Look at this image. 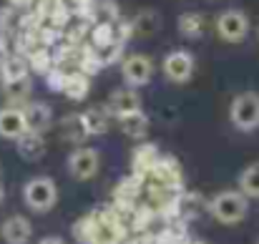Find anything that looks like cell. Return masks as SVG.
I'll return each instance as SVG.
<instances>
[{
  "label": "cell",
  "mask_w": 259,
  "mask_h": 244,
  "mask_svg": "<svg viewBox=\"0 0 259 244\" xmlns=\"http://www.w3.org/2000/svg\"><path fill=\"white\" fill-rule=\"evenodd\" d=\"M206 209H209V214H211L219 224L232 227V224H239V222L247 217V212H249V199H247L239 189H224V191H219L217 196H211V201L206 204Z\"/></svg>",
  "instance_id": "obj_1"
},
{
  "label": "cell",
  "mask_w": 259,
  "mask_h": 244,
  "mask_svg": "<svg viewBox=\"0 0 259 244\" xmlns=\"http://www.w3.org/2000/svg\"><path fill=\"white\" fill-rule=\"evenodd\" d=\"M23 201L30 212L46 214L58 201V186L51 176H33L23 184Z\"/></svg>",
  "instance_id": "obj_2"
},
{
  "label": "cell",
  "mask_w": 259,
  "mask_h": 244,
  "mask_svg": "<svg viewBox=\"0 0 259 244\" xmlns=\"http://www.w3.org/2000/svg\"><path fill=\"white\" fill-rule=\"evenodd\" d=\"M229 121L234 129L249 134L259 129V93L257 91H244L237 93L229 103Z\"/></svg>",
  "instance_id": "obj_3"
},
{
  "label": "cell",
  "mask_w": 259,
  "mask_h": 244,
  "mask_svg": "<svg viewBox=\"0 0 259 244\" xmlns=\"http://www.w3.org/2000/svg\"><path fill=\"white\" fill-rule=\"evenodd\" d=\"M214 28L224 43H242L249 35V15L239 8H227L217 15Z\"/></svg>",
  "instance_id": "obj_4"
},
{
  "label": "cell",
  "mask_w": 259,
  "mask_h": 244,
  "mask_svg": "<svg viewBox=\"0 0 259 244\" xmlns=\"http://www.w3.org/2000/svg\"><path fill=\"white\" fill-rule=\"evenodd\" d=\"M68 174L76 179V181H88L98 174L101 169V154L91 146H81V149H73L68 154V161H66Z\"/></svg>",
  "instance_id": "obj_5"
},
{
  "label": "cell",
  "mask_w": 259,
  "mask_h": 244,
  "mask_svg": "<svg viewBox=\"0 0 259 244\" xmlns=\"http://www.w3.org/2000/svg\"><path fill=\"white\" fill-rule=\"evenodd\" d=\"M121 76L128 88H141L151 81L154 76V63L146 53H131L121 61Z\"/></svg>",
  "instance_id": "obj_6"
},
{
  "label": "cell",
  "mask_w": 259,
  "mask_h": 244,
  "mask_svg": "<svg viewBox=\"0 0 259 244\" xmlns=\"http://www.w3.org/2000/svg\"><path fill=\"white\" fill-rule=\"evenodd\" d=\"M161 71L171 83H189L191 76H194V56L189 51H184V48L169 51L164 56Z\"/></svg>",
  "instance_id": "obj_7"
},
{
  "label": "cell",
  "mask_w": 259,
  "mask_h": 244,
  "mask_svg": "<svg viewBox=\"0 0 259 244\" xmlns=\"http://www.w3.org/2000/svg\"><path fill=\"white\" fill-rule=\"evenodd\" d=\"M23 116H25V129L33 134H46L53 126V111L43 101H28L23 108Z\"/></svg>",
  "instance_id": "obj_8"
},
{
  "label": "cell",
  "mask_w": 259,
  "mask_h": 244,
  "mask_svg": "<svg viewBox=\"0 0 259 244\" xmlns=\"http://www.w3.org/2000/svg\"><path fill=\"white\" fill-rule=\"evenodd\" d=\"M0 237L5 244H28L33 237V224H30V219L13 214L0 224Z\"/></svg>",
  "instance_id": "obj_9"
},
{
  "label": "cell",
  "mask_w": 259,
  "mask_h": 244,
  "mask_svg": "<svg viewBox=\"0 0 259 244\" xmlns=\"http://www.w3.org/2000/svg\"><path fill=\"white\" fill-rule=\"evenodd\" d=\"M25 131H28V129H25L23 108H18V106H5V108H0V139L18 141Z\"/></svg>",
  "instance_id": "obj_10"
},
{
  "label": "cell",
  "mask_w": 259,
  "mask_h": 244,
  "mask_svg": "<svg viewBox=\"0 0 259 244\" xmlns=\"http://www.w3.org/2000/svg\"><path fill=\"white\" fill-rule=\"evenodd\" d=\"M149 176L156 181L159 189H176L181 184V166L171 156H159V161L149 171Z\"/></svg>",
  "instance_id": "obj_11"
},
{
  "label": "cell",
  "mask_w": 259,
  "mask_h": 244,
  "mask_svg": "<svg viewBox=\"0 0 259 244\" xmlns=\"http://www.w3.org/2000/svg\"><path fill=\"white\" fill-rule=\"evenodd\" d=\"M108 113L111 116H123V113H131V111H139L141 108V96L136 93V88H116L111 96H108V103H106Z\"/></svg>",
  "instance_id": "obj_12"
},
{
  "label": "cell",
  "mask_w": 259,
  "mask_h": 244,
  "mask_svg": "<svg viewBox=\"0 0 259 244\" xmlns=\"http://www.w3.org/2000/svg\"><path fill=\"white\" fill-rule=\"evenodd\" d=\"M78 116H81L86 136H103L111 129V113H108L106 106H91Z\"/></svg>",
  "instance_id": "obj_13"
},
{
  "label": "cell",
  "mask_w": 259,
  "mask_h": 244,
  "mask_svg": "<svg viewBox=\"0 0 259 244\" xmlns=\"http://www.w3.org/2000/svg\"><path fill=\"white\" fill-rule=\"evenodd\" d=\"M118 121V129H121V134L123 136H128V139H136V141H144L146 139V134H149V116L139 108V111H131V113H123V116H118L116 118Z\"/></svg>",
  "instance_id": "obj_14"
},
{
  "label": "cell",
  "mask_w": 259,
  "mask_h": 244,
  "mask_svg": "<svg viewBox=\"0 0 259 244\" xmlns=\"http://www.w3.org/2000/svg\"><path fill=\"white\" fill-rule=\"evenodd\" d=\"M25 76H30L25 56H20V53L0 56V81L10 83V81H18V78H25Z\"/></svg>",
  "instance_id": "obj_15"
},
{
  "label": "cell",
  "mask_w": 259,
  "mask_h": 244,
  "mask_svg": "<svg viewBox=\"0 0 259 244\" xmlns=\"http://www.w3.org/2000/svg\"><path fill=\"white\" fill-rule=\"evenodd\" d=\"M159 28H161V18H159V13L151 10V8L139 10V13L134 15V20H131V30H134L136 38H151V35H156Z\"/></svg>",
  "instance_id": "obj_16"
},
{
  "label": "cell",
  "mask_w": 259,
  "mask_h": 244,
  "mask_svg": "<svg viewBox=\"0 0 259 244\" xmlns=\"http://www.w3.org/2000/svg\"><path fill=\"white\" fill-rule=\"evenodd\" d=\"M156 161H159V149L154 144H141L131 154V169L136 176H149V171L156 166Z\"/></svg>",
  "instance_id": "obj_17"
},
{
  "label": "cell",
  "mask_w": 259,
  "mask_h": 244,
  "mask_svg": "<svg viewBox=\"0 0 259 244\" xmlns=\"http://www.w3.org/2000/svg\"><path fill=\"white\" fill-rule=\"evenodd\" d=\"M86 18L91 23H108V25H116L121 20L118 15V5L113 0H91L86 10Z\"/></svg>",
  "instance_id": "obj_18"
},
{
  "label": "cell",
  "mask_w": 259,
  "mask_h": 244,
  "mask_svg": "<svg viewBox=\"0 0 259 244\" xmlns=\"http://www.w3.org/2000/svg\"><path fill=\"white\" fill-rule=\"evenodd\" d=\"M15 144H18V154H20L25 161H38V159H43V154H46V139H43V134L25 131Z\"/></svg>",
  "instance_id": "obj_19"
},
{
  "label": "cell",
  "mask_w": 259,
  "mask_h": 244,
  "mask_svg": "<svg viewBox=\"0 0 259 244\" xmlns=\"http://www.w3.org/2000/svg\"><path fill=\"white\" fill-rule=\"evenodd\" d=\"M179 33L184 38H191V40L201 38L206 33V18H204V13H194V10L181 13L179 15Z\"/></svg>",
  "instance_id": "obj_20"
},
{
  "label": "cell",
  "mask_w": 259,
  "mask_h": 244,
  "mask_svg": "<svg viewBox=\"0 0 259 244\" xmlns=\"http://www.w3.org/2000/svg\"><path fill=\"white\" fill-rule=\"evenodd\" d=\"M88 91H91V78L86 73H81V71H73V73L66 76V83H63L61 93L66 98H71V101H83L88 96Z\"/></svg>",
  "instance_id": "obj_21"
},
{
  "label": "cell",
  "mask_w": 259,
  "mask_h": 244,
  "mask_svg": "<svg viewBox=\"0 0 259 244\" xmlns=\"http://www.w3.org/2000/svg\"><path fill=\"white\" fill-rule=\"evenodd\" d=\"M3 93H5V98H8L13 106L20 108V103H25L28 96L33 93V81H30V76L18 78V81H10V83H3Z\"/></svg>",
  "instance_id": "obj_22"
},
{
  "label": "cell",
  "mask_w": 259,
  "mask_h": 244,
  "mask_svg": "<svg viewBox=\"0 0 259 244\" xmlns=\"http://www.w3.org/2000/svg\"><path fill=\"white\" fill-rule=\"evenodd\" d=\"M111 43H116L113 25H108V23H93L91 30H88V46H93L96 51H101V48H106Z\"/></svg>",
  "instance_id": "obj_23"
},
{
  "label": "cell",
  "mask_w": 259,
  "mask_h": 244,
  "mask_svg": "<svg viewBox=\"0 0 259 244\" xmlns=\"http://www.w3.org/2000/svg\"><path fill=\"white\" fill-rule=\"evenodd\" d=\"M239 191L247 199H259V161L249 164L242 174H239Z\"/></svg>",
  "instance_id": "obj_24"
},
{
  "label": "cell",
  "mask_w": 259,
  "mask_h": 244,
  "mask_svg": "<svg viewBox=\"0 0 259 244\" xmlns=\"http://www.w3.org/2000/svg\"><path fill=\"white\" fill-rule=\"evenodd\" d=\"M25 61H28V68L35 71V73H40V76H46L53 68V56H51L48 48H33L25 56Z\"/></svg>",
  "instance_id": "obj_25"
},
{
  "label": "cell",
  "mask_w": 259,
  "mask_h": 244,
  "mask_svg": "<svg viewBox=\"0 0 259 244\" xmlns=\"http://www.w3.org/2000/svg\"><path fill=\"white\" fill-rule=\"evenodd\" d=\"M61 134L66 141H83L86 139V131H83V124H81V116H66L61 121Z\"/></svg>",
  "instance_id": "obj_26"
},
{
  "label": "cell",
  "mask_w": 259,
  "mask_h": 244,
  "mask_svg": "<svg viewBox=\"0 0 259 244\" xmlns=\"http://www.w3.org/2000/svg\"><path fill=\"white\" fill-rule=\"evenodd\" d=\"M66 76H68V73H63L61 68H56V66H53V68L46 73V83H48V88H51V91H63Z\"/></svg>",
  "instance_id": "obj_27"
},
{
  "label": "cell",
  "mask_w": 259,
  "mask_h": 244,
  "mask_svg": "<svg viewBox=\"0 0 259 244\" xmlns=\"http://www.w3.org/2000/svg\"><path fill=\"white\" fill-rule=\"evenodd\" d=\"M13 25H15V10L10 5L0 8V33H10Z\"/></svg>",
  "instance_id": "obj_28"
},
{
  "label": "cell",
  "mask_w": 259,
  "mask_h": 244,
  "mask_svg": "<svg viewBox=\"0 0 259 244\" xmlns=\"http://www.w3.org/2000/svg\"><path fill=\"white\" fill-rule=\"evenodd\" d=\"M66 10H71V13H78V15H86L88 5H91V0H58Z\"/></svg>",
  "instance_id": "obj_29"
},
{
  "label": "cell",
  "mask_w": 259,
  "mask_h": 244,
  "mask_svg": "<svg viewBox=\"0 0 259 244\" xmlns=\"http://www.w3.org/2000/svg\"><path fill=\"white\" fill-rule=\"evenodd\" d=\"M5 3H8L13 10H25V8H30L35 0H5Z\"/></svg>",
  "instance_id": "obj_30"
},
{
  "label": "cell",
  "mask_w": 259,
  "mask_h": 244,
  "mask_svg": "<svg viewBox=\"0 0 259 244\" xmlns=\"http://www.w3.org/2000/svg\"><path fill=\"white\" fill-rule=\"evenodd\" d=\"M38 244H66V242H63L61 237H43Z\"/></svg>",
  "instance_id": "obj_31"
},
{
  "label": "cell",
  "mask_w": 259,
  "mask_h": 244,
  "mask_svg": "<svg viewBox=\"0 0 259 244\" xmlns=\"http://www.w3.org/2000/svg\"><path fill=\"white\" fill-rule=\"evenodd\" d=\"M156 244H179V242H176V239H171L169 234H161V237L156 239Z\"/></svg>",
  "instance_id": "obj_32"
},
{
  "label": "cell",
  "mask_w": 259,
  "mask_h": 244,
  "mask_svg": "<svg viewBox=\"0 0 259 244\" xmlns=\"http://www.w3.org/2000/svg\"><path fill=\"white\" fill-rule=\"evenodd\" d=\"M3 199H5V189H3V184H0V204H3Z\"/></svg>",
  "instance_id": "obj_33"
},
{
  "label": "cell",
  "mask_w": 259,
  "mask_h": 244,
  "mask_svg": "<svg viewBox=\"0 0 259 244\" xmlns=\"http://www.w3.org/2000/svg\"><path fill=\"white\" fill-rule=\"evenodd\" d=\"M257 35H259V30H257Z\"/></svg>",
  "instance_id": "obj_34"
},
{
  "label": "cell",
  "mask_w": 259,
  "mask_h": 244,
  "mask_svg": "<svg viewBox=\"0 0 259 244\" xmlns=\"http://www.w3.org/2000/svg\"><path fill=\"white\" fill-rule=\"evenodd\" d=\"M257 244H259V239H257Z\"/></svg>",
  "instance_id": "obj_35"
}]
</instances>
